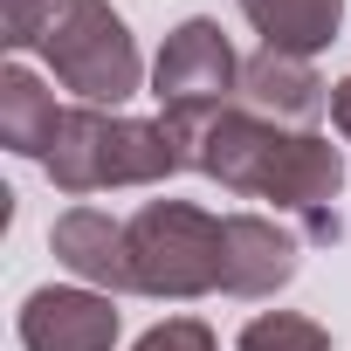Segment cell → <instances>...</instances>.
I'll return each instance as SVG.
<instances>
[{"instance_id": "9", "label": "cell", "mask_w": 351, "mask_h": 351, "mask_svg": "<svg viewBox=\"0 0 351 351\" xmlns=\"http://www.w3.org/2000/svg\"><path fill=\"white\" fill-rule=\"evenodd\" d=\"M303 234L282 228L276 214H228V262H221V296L262 303L296 276Z\"/></svg>"}, {"instance_id": "10", "label": "cell", "mask_w": 351, "mask_h": 351, "mask_svg": "<svg viewBox=\"0 0 351 351\" xmlns=\"http://www.w3.org/2000/svg\"><path fill=\"white\" fill-rule=\"evenodd\" d=\"M248 14V28L262 35V49H282V56H324L344 28V0H234Z\"/></svg>"}, {"instance_id": "14", "label": "cell", "mask_w": 351, "mask_h": 351, "mask_svg": "<svg viewBox=\"0 0 351 351\" xmlns=\"http://www.w3.org/2000/svg\"><path fill=\"white\" fill-rule=\"evenodd\" d=\"M49 35V0H0V42L8 49H42Z\"/></svg>"}, {"instance_id": "1", "label": "cell", "mask_w": 351, "mask_h": 351, "mask_svg": "<svg viewBox=\"0 0 351 351\" xmlns=\"http://www.w3.org/2000/svg\"><path fill=\"white\" fill-rule=\"evenodd\" d=\"M193 172L221 193L269 200L282 221L303 228V241H337V193H344V152L324 131H282L255 110H221L193 138Z\"/></svg>"}, {"instance_id": "7", "label": "cell", "mask_w": 351, "mask_h": 351, "mask_svg": "<svg viewBox=\"0 0 351 351\" xmlns=\"http://www.w3.org/2000/svg\"><path fill=\"white\" fill-rule=\"evenodd\" d=\"M241 110H255L282 131H317V117L330 110V83L317 76L310 56L255 49V56H241Z\"/></svg>"}, {"instance_id": "8", "label": "cell", "mask_w": 351, "mask_h": 351, "mask_svg": "<svg viewBox=\"0 0 351 351\" xmlns=\"http://www.w3.org/2000/svg\"><path fill=\"white\" fill-rule=\"evenodd\" d=\"M49 248H56V262H62L76 282H90V289H104V296H138V282H131V228L110 221L104 207H69V214H56Z\"/></svg>"}, {"instance_id": "5", "label": "cell", "mask_w": 351, "mask_h": 351, "mask_svg": "<svg viewBox=\"0 0 351 351\" xmlns=\"http://www.w3.org/2000/svg\"><path fill=\"white\" fill-rule=\"evenodd\" d=\"M152 97H158V117L186 138V152H193V138H200L207 117H221V110L241 104V56L221 35V21L186 14L158 42V56H152Z\"/></svg>"}, {"instance_id": "2", "label": "cell", "mask_w": 351, "mask_h": 351, "mask_svg": "<svg viewBox=\"0 0 351 351\" xmlns=\"http://www.w3.org/2000/svg\"><path fill=\"white\" fill-rule=\"evenodd\" d=\"M186 165H193V152L165 117H124V110H97V104H69L62 131L42 158L49 186L69 200L104 193V186H165Z\"/></svg>"}, {"instance_id": "3", "label": "cell", "mask_w": 351, "mask_h": 351, "mask_svg": "<svg viewBox=\"0 0 351 351\" xmlns=\"http://www.w3.org/2000/svg\"><path fill=\"white\" fill-rule=\"evenodd\" d=\"M131 282L158 303H200L221 289L228 262V214H207L193 200H145L131 221Z\"/></svg>"}, {"instance_id": "11", "label": "cell", "mask_w": 351, "mask_h": 351, "mask_svg": "<svg viewBox=\"0 0 351 351\" xmlns=\"http://www.w3.org/2000/svg\"><path fill=\"white\" fill-rule=\"evenodd\" d=\"M56 131H62L56 90H49L35 69H21V62L0 69V145H8L14 158H49Z\"/></svg>"}, {"instance_id": "13", "label": "cell", "mask_w": 351, "mask_h": 351, "mask_svg": "<svg viewBox=\"0 0 351 351\" xmlns=\"http://www.w3.org/2000/svg\"><path fill=\"white\" fill-rule=\"evenodd\" d=\"M131 351H221V337H214L200 317H165V324H152Z\"/></svg>"}, {"instance_id": "12", "label": "cell", "mask_w": 351, "mask_h": 351, "mask_svg": "<svg viewBox=\"0 0 351 351\" xmlns=\"http://www.w3.org/2000/svg\"><path fill=\"white\" fill-rule=\"evenodd\" d=\"M234 351H330V330L303 310H262L241 324Z\"/></svg>"}, {"instance_id": "6", "label": "cell", "mask_w": 351, "mask_h": 351, "mask_svg": "<svg viewBox=\"0 0 351 351\" xmlns=\"http://www.w3.org/2000/svg\"><path fill=\"white\" fill-rule=\"evenodd\" d=\"M14 330H21V351H110L124 324H117L104 289H90V282H42V289H28Z\"/></svg>"}, {"instance_id": "4", "label": "cell", "mask_w": 351, "mask_h": 351, "mask_svg": "<svg viewBox=\"0 0 351 351\" xmlns=\"http://www.w3.org/2000/svg\"><path fill=\"white\" fill-rule=\"evenodd\" d=\"M42 56L56 69L62 90H76V104L117 110L145 90V56L138 35L124 28V14L110 0H49V35Z\"/></svg>"}, {"instance_id": "15", "label": "cell", "mask_w": 351, "mask_h": 351, "mask_svg": "<svg viewBox=\"0 0 351 351\" xmlns=\"http://www.w3.org/2000/svg\"><path fill=\"white\" fill-rule=\"evenodd\" d=\"M330 124H337V138L351 145V76H337V83H330Z\"/></svg>"}]
</instances>
